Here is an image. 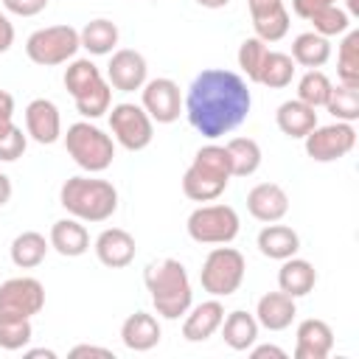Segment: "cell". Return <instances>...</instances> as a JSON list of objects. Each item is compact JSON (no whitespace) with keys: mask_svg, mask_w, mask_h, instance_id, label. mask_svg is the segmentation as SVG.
Wrapping results in <instances>:
<instances>
[{"mask_svg":"<svg viewBox=\"0 0 359 359\" xmlns=\"http://www.w3.org/2000/svg\"><path fill=\"white\" fill-rule=\"evenodd\" d=\"M250 107L252 95L247 79L224 67H208L196 73L182 98L188 123L208 140H216L238 129L247 121Z\"/></svg>","mask_w":359,"mask_h":359,"instance_id":"1","label":"cell"},{"mask_svg":"<svg viewBox=\"0 0 359 359\" xmlns=\"http://www.w3.org/2000/svg\"><path fill=\"white\" fill-rule=\"evenodd\" d=\"M143 283H146V292L151 297L154 311L165 320H180L194 303L188 269L177 258L151 261L143 269Z\"/></svg>","mask_w":359,"mask_h":359,"instance_id":"2","label":"cell"},{"mask_svg":"<svg viewBox=\"0 0 359 359\" xmlns=\"http://www.w3.org/2000/svg\"><path fill=\"white\" fill-rule=\"evenodd\" d=\"M59 205L79 222H107L118 210V191L109 180L70 177L59 188Z\"/></svg>","mask_w":359,"mask_h":359,"instance_id":"3","label":"cell"},{"mask_svg":"<svg viewBox=\"0 0 359 359\" xmlns=\"http://www.w3.org/2000/svg\"><path fill=\"white\" fill-rule=\"evenodd\" d=\"M230 157L227 149L219 143H208L202 146L191 165L182 174V194L191 202H213L224 194V188L230 185Z\"/></svg>","mask_w":359,"mask_h":359,"instance_id":"4","label":"cell"},{"mask_svg":"<svg viewBox=\"0 0 359 359\" xmlns=\"http://www.w3.org/2000/svg\"><path fill=\"white\" fill-rule=\"evenodd\" d=\"M65 149L73 157V163L90 174H101L112 165L115 157V143L112 137L98 129L90 121H76L65 132Z\"/></svg>","mask_w":359,"mask_h":359,"instance_id":"5","label":"cell"},{"mask_svg":"<svg viewBox=\"0 0 359 359\" xmlns=\"http://www.w3.org/2000/svg\"><path fill=\"white\" fill-rule=\"evenodd\" d=\"M247 261L236 247H213L199 269V283L210 297H230L244 283Z\"/></svg>","mask_w":359,"mask_h":359,"instance_id":"6","label":"cell"},{"mask_svg":"<svg viewBox=\"0 0 359 359\" xmlns=\"http://www.w3.org/2000/svg\"><path fill=\"white\" fill-rule=\"evenodd\" d=\"M185 230L196 244H230L241 230V219L236 208L213 202V205H199L196 210H191Z\"/></svg>","mask_w":359,"mask_h":359,"instance_id":"7","label":"cell"},{"mask_svg":"<svg viewBox=\"0 0 359 359\" xmlns=\"http://www.w3.org/2000/svg\"><path fill=\"white\" fill-rule=\"evenodd\" d=\"M81 48L79 42V31L73 25H48V28H36L28 39H25V56L39 65V67H56L65 65L76 56V50Z\"/></svg>","mask_w":359,"mask_h":359,"instance_id":"8","label":"cell"},{"mask_svg":"<svg viewBox=\"0 0 359 359\" xmlns=\"http://www.w3.org/2000/svg\"><path fill=\"white\" fill-rule=\"evenodd\" d=\"M109 129L112 137L126 149V151H143L151 137H154V121L140 104H115L109 109Z\"/></svg>","mask_w":359,"mask_h":359,"instance_id":"9","label":"cell"},{"mask_svg":"<svg viewBox=\"0 0 359 359\" xmlns=\"http://www.w3.org/2000/svg\"><path fill=\"white\" fill-rule=\"evenodd\" d=\"M303 143H306V154L314 163H334V160H342L345 154L353 151L356 129H353V123L334 121L328 126H314L303 137Z\"/></svg>","mask_w":359,"mask_h":359,"instance_id":"10","label":"cell"},{"mask_svg":"<svg viewBox=\"0 0 359 359\" xmlns=\"http://www.w3.org/2000/svg\"><path fill=\"white\" fill-rule=\"evenodd\" d=\"M45 306V286L36 278H8L0 283V317L31 320Z\"/></svg>","mask_w":359,"mask_h":359,"instance_id":"11","label":"cell"},{"mask_svg":"<svg viewBox=\"0 0 359 359\" xmlns=\"http://www.w3.org/2000/svg\"><path fill=\"white\" fill-rule=\"evenodd\" d=\"M140 107L154 123H174L182 112V93L174 79H149L140 87Z\"/></svg>","mask_w":359,"mask_h":359,"instance_id":"12","label":"cell"},{"mask_svg":"<svg viewBox=\"0 0 359 359\" xmlns=\"http://www.w3.org/2000/svg\"><path fill=\"white\" fill-rule=\"evenodd\" d=\"M107 81L109 87L121 90V93H135L149 81V65L146 56L140 50L132 48H121L112 53L109 65H107Z\"/></svg>","mask_w":359,"mask_h":359,"instance_id":"13","label":"cell"},{"mask_svg":"<svg viewBox=\"0 0 359 359\" xmlns=\"http://www.w3.org/2000/svg\"><path fill=\"white\" fill-rule=\"evenodd\" d=\"M25 135L42 146H50L62 137V115L50 98H34L25 107Z\"/></svg>","mask_w":359,"mask_h":359,"instance_id":"14","label":"cell"},{"mask_svg":"<svg viewBox=\"0 0 359 359\" xmlns=\"http://www.w3.org/2000/svg\"><path fill=\"white\" fill-rule=\"evenodd\" d=\"M95 258L109 266V269H123L135 261V252H137V244H135V236L123 227H107L98 233L95 244Z\"/></svg>","mask_w":359,"mask_h":359,"instance_id":"15","label":"cell"},{"mask_svg":"<svg viewBox=\"0 0 359 359\" xmlns=\"http://www.w3.org/2000/svg\"><path fill=\"white\" fill-rule=\"evenodd\" d=\"M247 8H250L255 36L264 39L266 45L289 34V8L283 6V0H255V3H247Z\"/></svg>","mask_w":359,"mask_h":359,"instance_id":"16","label":"cell"},{"mask_svg":"<svg viewBox=\"0 0 359 359\" xmlns=\"http://www.w3.org/2000/svg\"><path fill=\"white\" fill-rule=\"evenodd\" d=\"M247 210L252 219L264 224L280 222L289 213V194L278 182H258L247 194Z\"/></svg>","mask_w":359,"mask_h":359,"instance_id":"17","label":"cell"},{"mask_svg":"<svg viewBox=\"0 0 359 359\" xmlns=\"http://www.w3.org/2000/svg\"><path fill=\"white\" fill-rule=\"evenodd\" d=\"M294 359H325L334 348V331L325 320L309 317L294 331Z\"/></svg>","mask_w":359,"mask_h":359,"instance_id":"18","label":"cell"},{"mask_svg":"<svg viewBox=\"0 0 359 359\" xmlns=\"http://www.w3.org/2000/svg\"><path fill=\"white\" fill-rule=\"evenodd\" d=\"M222 320H224V306L219 303V297H210V300H205L199 306H191L185 311L182 337L188 342H205L219 331Z\"/></svg>","mask_w":359,"mask_h":359,"instance_id":"19","label":"cell"},{"mask_svg":"<svg viewBox=\"0 0 359 359\" xmlns=\"http://www.w3.org/2000/svg\"><path fill=\"white\" fill-rule=\"evenodd\" d=\"M160 337H163L160 323H157V317L149 314V311H135V314H129V317L121 323V342H123L129 351H137V353L151 351V348H157Z\"/></svg>","mask_w":359,"mask_h":359,"instance_id":"20","label":"cell"},{"mask_svg":"<svg viewBox=\"0 0 359 359\" xmlns=\"http://www.w3.org/2000/svg\"><path fill=\"white\" fill-rule=\"evenodd\" d=\"M297 314V306H294V297H289L286 292H266L264 297H258V306H255V320L261 328L266 331H283L292 325Z\"/></svg>","mask_w":359,"mask_h":359,"instance_id":"21","label":"cell"},{"mask_svg":"<svg viewBox=\"0 0 359 359\" xmlns=\"http://www.w3.org/2000/svg\"><path fill=\"white\" fill-rule=\"evenodd\" d=\"M48 241H50V247H53L59 255H65V258H79V255H84V252L90 250V233H87L84 222H79V219H73V216L53 222Z\"/></svg>","mask_w":359,"mask_h":359,"instance_id":"22","label":"cell"},{"mask_svg":"<svg viewBox=\"0 0 359 359\" xmlns=\"http://www.w3.org/2000/svg\"><path fill=\"white\" fill-rule=\"evenodd\" d=\"M275 123H278V129H280L286 137L303 140V137L317 126V109L309 107V104H303V101H297V98H292V101H283V104L278 107Z\"/></svg>","mask_w":359,"mask_h":359,"instance_id":"23","label":"cell"},{"mask_svg":"<svg viewBox=\"0 0 359 359\" xmlns=\"http://www.w3.org/2000/svg\"><path fill=\"white\" fill-rule=\"evenodd\" d=\"M255 244H258L261 255H266V258H272V261H286V258L297 255V250H300V236H297L289 224L269 222V224L258 233Z\"/></svg>","mask_w":359,"mask_h":359,"instance_id":"24","label":"cell"},{"mask_svg":"<svg viewBox=\"0 0 359 359\" xmlns=\"http://www.w3.org/2000/svg\"><path fill=\"white\" fill-rule=\"evenodd\" d=\"M317 283V269L306 261V258H286L280 261V269H278V289L286 292L289 297H306Z\"/></svg>","mask_w":359,"mask_h":359,"instance_id":"25","label":"cell"},{"mask_svg":"<svg viewBox=\"0 0 359 359\" xmlns=\"http://www.w3.org/2000/svg\"><path fill=\"white\" fill-rule=\"evenodd\" d=\"M258 320H255V314H250V311H244V309H236V311H230L224 320H222V325H219V331H222V339L227 342V348H233V351H250L255 342H258Z\"/></svg>","mask_w":359,"mask_h":359,"instance_id":"26","label":"cell"},{"mask_svg":"<svg viewBox=\"0 0 359 359\" xmlns=\"http://www.w3.org/2000/svg\"><path fill=\"white\" fill-rule=\"evenodd\" d=\"M118 36H121L118 25H115L112 20H107V17L90 20V22L79 31V42H81V48H84L90 56H107V53H112L115 45H118Z\"/></svg>","mask_w":359,"mask_h":359,"instance_id":"27","label":"cell"},{"mask_svg":"<svg viewBox=\"0 0 359 359\" xmlns=\"http://www.w3.org/2000/svg\"><path fill=\"white\" fill-rule=\"evenodd\" d=\"M48 250H50V241H48L42 233L25 230V233L14 236V241H11V247H8V255H11V264H14V266H20V269H34V266H39V264L45 261Z\"/></svg>","mask_w":359,"mask_h":359,"instance_id":"28","label":"cell"},{"mask_svg":"<svg viewBox=\"0 0 359 359\" xmlns=\"http://www.w3.org/2000/svg\"><path fill=\"white\" fill-rule=\"evenodd\" d=\"M292 62L300 65V67H323L328 59H331V42L314 31H306V34H297L294 42H292Z\"/></svg>","mask_w":359,"mask_h":359,"instance_id":"29","label":"cell"},{"mask_svg":"<svg viewBox=\"0 0 359 359\" xmlns=\"http://www.w3.org/2000/svg\"><path fill=\"white\" fill-rule=\"evenodd\" d=\"M294 70H297V65L292 62L289 53H283V50H266L255 84H264V87H269V90H283V87L292 84Z\"/></svg>","mask_w":359,"mask_h":359,"instance_id":"30","label":"cell"},{"mask_svg":"<svg viewBox=\"0 0 359 359\" xmlns=\"http://www.w3.org/2000/svg\"><path fill=\"white\" fill-rule=\"evenodd\" d=\"M227 157H230V171L233 177H252L261 168V146L252 137H230L224 143Z\"/></svg>","mask_w":359,"mask_h":359,"instance_id":"31","label":"cell"},{"mask_svg":"<svg viewBox=\"0 0 359 359\" xmlns=\"http://www.w3.org/2000/svg\"><path fill=\"white\" fill-rule=\"evenodd\" d=\"M337 79L339 84L359 87V31H345V39L337 53Z\"/></svg>","mask_w":359,"mask_h":359,"instance_id":"32","label":"cell"},{"mask_svg":"<svg viewBox=\"0 0 359 359\" xmlns=\"http://www.w3.org/2000/svg\"><path fill=\"white\" fill-rule=\"evenodd\" d=\"M62 81H65V90L76 98V95L87 93L90 87H95L98 81H104V73L90 59H70V65L65 67V79Z\"/></svg>","mask_w":359,"mask_h":359,"instance_id":"33","label":"cell"},{"mask_svg":"<svg viewBox=\"0 0 359 359\" xmlns=\"http://www.w3.org/2000/svg\"><path fill=\"white\" fill-rule=\"evenodd\" d=\"M331 87H334L331 79H328L320 67L306 70V73L300 76V81H297V101H303V104L320 109V107H325V101H328V95H331Z\"/></svg>","mask_w":359,"mask_h":359,"instance_id":"34","label":"cell"},{"mask_svg":"<svg viewBox=\"0 0 359 359\" xmlns=\"http://www.w3.org/2000/svg\"><path fill=\"white\" fill-rule=\"evenodd\" d=\"M73 104H76V109H79L81 118H87V121L101 118L104 112H109V104H112V87H109V81H107V79L98 81V84L90 87L87 93L76 95Z\"/></svg>","mask_w":359,"mask_h":359,"instance_id":"35","label":"cell"},{"mask_svg":"<svg viewBox=\"0 0 359 359\" xmlns=\"http://www.w3.org/2000/svg\"><path fill=\"white\" fill-rule=\"evenodd\" d=\"M325 109L334 115V121L353 123L359 118V87H348V84L331 87V95L325 101Z\"/></svg>","mask_w":359,"mask_h":359,"instance_id":"36","label":"cell"},{"mask_svg":"<svg viewBox=\"0 0 359 359\" xmlns=\"http://www.w3.org/2000/svg\"><path fill=\"white\" fill-rule=\"evenodd\" d=\"M309 22L314 25V34H320V36H325V39L351 31V14H348L345 8H339L337 3H334V6H325V8H320V11H314V14L309 17Z\"/></svg>","mask_w":359,"mask_h":359,"instance_id":"37","label":"cell"},{"mask_svg":"<svg viewBox=\"0 0 359 359\" xmlns=\"http://www.w3.org/2000/svg\"><path fill=\"white\" fill-rule=\"evenodd\" d=\"M34 337L31 320L17 317H0V348L3 351H22Z\"/></svg>","mask_w":359,"mask_h":359,"instance_id":"38","label":"cell"},{"mask_svg":"<svg viewBox=\"0 0 359 359\" xmlns=\"http://www.w3.org/2000/svg\"><path fill=\"white\" fill-rule=\"evenodd\" d=\"M266 42L258 39V36H247L241 45H238V67L241 73L247 76V81H258V70H261V62L266 56Z\"/></svg>","mask_w":359,"mask_h":359,"instance_id":"39","label":"cell"},{"mask_svg":"<svg viewBox=\"0 0 359 359\" xmlns=\"http://www.w3.org/2000/svg\"><path fill=\"white\" fill-rule=\"evenodd\" d=\"M28 149V135L20 126H11L3 137H0V163H14L25 154Z\"/></svg>","mask_w":359,"mask_h":359,"instance_id":"40","label":"cell"},{"mask_svg":"<svg viewBox=\"0 0 359 359\" xmlns=\"http://www.w3.org/2000/svg\"><path fill=\"white\" fill-rule=\"evenodd\" d=\"M3 8L17 17H36L48 8V0H3Z\"/></svg>","mask_w":359,"mask_h":359,"instance_id":"41","label":"cell"},{"mask_svg":"<svg viewBox=\"0 0 359 359\" xmlns=\"http://www.w3.org/2000/svg\"><path fill=\"white\" fill-rule=\"evenodd\" d=\"M14 126V95L0 90V137Z\"/></svg>","mask_w":359,"mask_h":359,"instance_id":"42","label":"cell"},{"mask_svg":"<svg viewBox=\"0 0 359 359\" xmlns=\"http://www.w3.org/2000/svg\"><path fill=\"white\" fill-rule=\"evenodd\" d=\"M337 0H292V11L300 17V20H309L314 11L325 8V6H334Z\"/></svg>","mask_w":359,"mask_h":359,"instance_id":"43","label":"cell"},{"mask_svg":"<svg viewBox=\"0 0 359 359\" xmlns=\"http://www.w3.org/2000/svg\"><path fill=\"white\" fill-rule=\"evenodd\" d=\"M11 45H14V25H11V20L0 11V53H6Z\"/></svg>","mask_w":359,"mask_h":359,"instance_id":"44","label":"cell"},{"mask_svg":"<svg viewBox=\"0 0 359 359\" xmlns=\"http://www.w3.org/2000/svg\"><path fill=\"white\" fill-rule=\"evenodd\" d=\"M70 356H104V359H115V353L109 348H98V345H76V348H70Z\"/></svg>","mask_w":359,"mask_h":359,"instance_id":"45","label":"cell"},{"mask_svg":"<svg viewBox=\"0 0 359 359\" xmlns=\"http://www.w3.org/2000/svg\"><path fill=\"white\" fill-rule=\"evenodd\" d=\"M250 353H252L255 359H264V356L286 359V351H283V348H278V345H252V348H250Z\"/></svg>","mask_w":359,"mask_h":359,"instance_id":"46","label":"cell"},{"mask_svg":"<svg viewBox=\"0 0 359 359\" xmlns=\"http://www.w3.org/2000/svg\"><path fill=\"white\" fill-rule=\"evenodd\" d=\"M11 191H14V188H11V180H8V177L0 171V208H3V205L11 199Z\"/></svg>","mask_w":359,"mask_h":359,"instance_id":"47","label":"cell"},{"mask_svg":"<svg viewBox=\"0 0 359 359\" xmlns=\"http://www.w3.org/2000/svg\"><path fill=\"white\" fill-rule=\"evenodd\" d=\"M25 356H28V359H34V356H45V359H56V351H50V348H31V351H25Z\"/></svg>","mask_w":359,"mask_h":359,"instance_id":"48","label":"cell"},{"mask_svg":"<svg viewBox=\"0 0 359 359\" xmlns=\"http://www.w3.org/2000/svg\"><path fill=\"white\" fill-rule=\"evenodd\" d=\"M194 3H199L202 8H224L230 0H194Z\"/></svg>","mask_w":359,"mask_h":359,"instance_id":"49","label":"cell"},{"mask_svg":"<svg viewBox=\"0 0 359 359\" xmlns=\"http://www.w3.org/2000/svg\"><path fill=\"white\" fill-rule=\"evenodd\" d=\"M359 11V0H348V14H356Z\"/></svg>","mask_w":359,"mask_h":359,"instance_id":"50","label":"cell"},{"mask_svg":"<svg viewBox=\"0 0 359 359\" xmlns=\"http://www.w3.org/2000/svg\"><path fill=\"white\" fill-rule=\"evenodd\" d=\"M247 3H255V0H247Z\"/></svg>","mask_w":359,"mask_h":359,"instance_id":"51","label":"cell"}]
</instances>
